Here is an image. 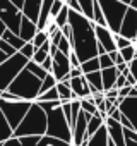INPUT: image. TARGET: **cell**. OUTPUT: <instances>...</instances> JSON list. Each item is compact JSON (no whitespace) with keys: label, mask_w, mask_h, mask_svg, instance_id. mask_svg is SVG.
Segmentation results:
<instances>
[{"label":"cell","mask_w":137,"mask_h":146,"mask_svg":"<svg viewBox=\"0 0 137 146\" xmlns=\"http://www.w3.org/2000/svg\"><path fill=\"white\" fill-rule=\"evenodd\" d=\"M45 134H46V112L40 107L38 102H33L21 124L14 129L12 136L21 137V136H45Z\"/></svg>","instance_id":"cell-1"},{"label":"cell","mask_w":137,"mask_h":146,"mask_svg":"<svg viewBox=\"0 0 137 146\" xmlns=\"http://www.w3.org/2000/svg\"><path fill=\"white\" fill-rule=\"evenodd\" d=\"M40 88H41V79L36 78L33 72H29L26 67L16 76V79L9 84V91L17 95L21 100H29L34 102L36 96L40 95Z\"/></svg>","instance_id":"cell-2"},{"label":"cell","mask_w":137,"mask_h":146,"mask_svg":"<svg viewBox=\"0 0 137 146\" xmlns=\"http://www.w3.org/2000/svg\"><path fill=\"white\" fill-rule=\"evenodd\" d=\"M46 136L72 143V127L68 124L67 117L63 115L62 103L46 112Z\"/></svg>","instance_id":"cell-3"},{"label":"cell","mask_w":137,"mask_h":146,"mask_svg":"<svg viewBox=\"0 0 137 146\" xmlns=\"http://www.w3.org/2000/svg\"><path fill=\"white\" fill-rule=\"evenodd\" d=\"M26 64H28V58L21 52H16L5 62L0 64V90L4 91V90L9 88V84L16 79V76L26 67Z\"/></svg>","instance_id":"cell-4"},{"label":"cell","mask_w":137,"mask_h":146,"mask_svg":"<svg viewBox=\"0 0 137 146\" xmlns=\"http://www.w3.org/2000/svg\"><path fill=\"white\" fill-rule=\"evenodd\" d=\"M31 103L33 102H29V100H4V98H0V110L5 115L9 125L12 129H16L21 124V120L24 119Z\"/></svg>","instance_id":"cell-5"},{"label":"cell","mask_w":137,"mask_h":146,"mask_svg":"<svg viewBox=\"0 0 137 146\" xmlns=\"http://www.w3.org/2000/svg\"><path fill=\"white\" fill-rule=\"evenodd\" d=\"M2 146H72V143L45 134V136H21V137L12 136L7 141H4Z\"/></svg>","instance_id":"cell-6"},{"label":"cell","mask_w":137,"mask_h":146,"mask_svg":"<svg viewBox=\"0 0 137 146\" xmlns=\"http://www.w3.org/2000/svg\"><path fill=\"white\" fill-rule=\"evenodd\" d=\"M0 19L5 23V26L19 35V26L22 19V11L14 5L11 0H0Z\"/></svg>","instance_id":"cell-7"},{"label":"cell","mask_w":137,"mask_h":146,"mask_svg":"<svg viewBox=\"0 0 137 146\" xmlns=\"http://www.w3.org/2000/svg\"><path fill=\"white\" fill-rule=\"evenodd\" d=\"M53 65H51V74L57 78V81L62 79H70L68 72H70V60H68V55H65L63 52L57 50L53 55Z\"/></svg>","instance_id":"cell-8"},{"label":"cell","mask_w":137,"mask_h":146,"mask_svg":"<svg viewBox=\"0 0 137 146\" xmlns=\"http://www.w3.org/2000/svg\"><path fill=\"white\" fill-rule=\"evenodd\" d=\"M118 33L130 38V40H135V35H137V9H134V7L127 9V14L122 19Z\"/></svg>","instance_id":"cell-9"},{"label":"cell","mask_w":137,"mask_h":146,"mask_svg":"<svg viewBox=\"0 0 137 146\" xmlns=\"http://www.w3.org/2000/svg\"><path fill=\"white\" fill-rule=\"evenodd\" d=\"M94 35H96V41L106 52L118 50L117 48V43H115V33L108 26H98V24H94Z\"/></svg>","instance_id":"cell-10"},{"label":"cell","mask_w":137,"mask_h":146,"mask_svg":"<svg viewBox=\"0 0 137 146\" xmlns=\"http://www.w3.org/2000/svg\"><path fill=\"white\" fill-rule=\"evenodd\" d=\"M105 125H106L110 141H113L115 146H125V134H123V127H122L120 120H115L111 117H106L105 119Z\"/></svg>","instance_id":"cell-11"},{"label":"cell","mask_w":137,"mask_h":146,"mask_svg":"<svg viewBox=\"0 0 137 146\" xmlns=\"http://www.w3.org/2000/svg\"><path fill=\"white\" fill-rule=\"evenodd\" d=\"M120 112L132 122L134 131H137V96H125L118 105Z\"/></svg>","instance_id":"cell-12"},{"label":"cell","mask_w":137,"mask_h":146,"mask_svg":"<svg viewBox=\"0 0 137 146\" xmlns=\"http://www.w3.org/2000/svg\"><path fill=\"white\" fill-rule=\"evenodd\" d=\"M70 90L74 93V100L76 98H88L91 95V88H89V83L86 79V76H77V78H70Z\"/></svg>","instance_id":"cell-13"},{"label":"cell","mask_w":137,"mask_h":146,"mask_svg":"<svg viewBox=\"0 0 137 146\" xmlns=\"http://www.w3.org/2000/svg\"><path fill=\"white\" fill-rule=\"evenodd\" d=\"M36 31H38L36 23L31 21V19H28L26 16H22V19H21V26H19V36H21L24 41H31L33 36L36 35Z\"/></svg>","instance_id":"cell-14"},{"label":"cell","mask_w":137,"mask_h":146,"mask_svg":"<svg viewBox=\"0 0 137 146\" xmlns=\"http://www.w3.org/2000/svg\"><path fill=\"white\" fill-rule=\"evenodd\" d=\"M120 72L117 70V67H108V69H101V79H103V91H108L115 86V81L118 78Z\"/></svg>","instance_id":"cell-15"},{"label":"cell","mask_w":137,"mask_h":146,"mask_svg":"<svg viewBox=\"0 0 137 146\" xmlns=\"http://www.w3.org/2000/svg\"><path fill=\"white\" fill-rule=\"evenodd\" d=\"M108 131H106V125L103 124L86 143V146H108Z\"/></svg>","instance_id":"cell-16"},{"label":"cell","mask_w":137,"mask_h":146,"mask_svg":"<svg viewBox=\"0 0 137 146\" xmlns=\"http://www.w3.org/2000/svg\"><path fill=\"white\" fill-rule=\"evenodd\" d=\"M88 83H89V88H91V95L98 93V91H103V79H101V69L99 70H94V72H88L84 74Z\"/></svg>","instance_id":"cell-17"},{"label":"cell","mask_w":137,"mask_h":146,"mask_svg":"<svg viewBox=\"0 0 137 146\" xmlns=\"http://www.w3.org/2000/svg\"><path fill=\"white\" fill-rule=\"evenodd\" d=\"M57 91H58L60 102L74 100V93H72V90H70V79H62V81H57Z\"/></svg>","instance_id":"cell-18"},{"label":"cell","mask_w":137,"mask_h":146,"mask_svg":"<svg viewBox=\"0 0 137 146\" xmlns=\"http://www.w3.org/2000/svg\"><path fill=\"white\" fill-rule=\"evenodd\" d=\"M0 38H2V40H5V41H9V43H11V45H12V46H14V48H16L17 52H19V50L22 48V45L26 43V41H24V40H22V38H21V36L17 35V33L11 31L9 28H7V29H5V31L2 33V36H0Z\"/></svg>","instance_id":"cell-19"},{"label":"cell","mask_w":137,"mask_h":146,"mask_svg":"<svg viewBox=\"0 0 137 146\" xmlns=\"http://www.w3.org/2000/svg\"><path fill=\"white\" fill-rule=\"evenodd\" d=\"M12 134H14V129L9 125L5 115L2 113V110H0V143H4L9 137H12Z\"/></svg>","instance_id":"cell-20"},{"label":"cell","mask_w":137,"mask_h":146,"mask_svg":"<svg viewBox=\"0 0 137 146\" xmlns=\"http://www.w3.org/2000/svg\"><path fill=\"white\" fill-rule=\"evenodd\" d=\"M103 124H105V119L99 115V112H98V113H94V115H91V119L88 120V131H86V134L91 137V136H93V134H94L101 125H103Z\"/></svg>","instance_id":"cell-21"},{"label":"cell","mask_w":137,"mask_h":146,"mask_svg":"<svg viewBox=\"0 0 137 146\" xmlns=\"http://www.w3.org/2000/svg\"><path fill=\"white\" fill-rule=\"evenodd\" d=\"M81 69H82L84 74H88V72H94V70H99V69H101V67H99V58H98V57H91V58L81 62Z\"/></svg>","instance_id":"cell-22"},{"label":"cell","mask_w":137,"mask_h":146,"mask_svg":"<svg viewBox=\"0 0 137 146\" xmlns=\"http://www.w3.org/2000/svg\"><path fill=\"white\" fill-rule=\"evenodd\" d=\"M26 69L29 70V72H33V74L36 76V78H40L41 81L45 79V76L48 74V72L41 67V64H36L34 60H28V64H26Z\"/></svg>","instance_id":"cell-23"},{"label":"cell","mask_w":137,"mask_h":146,"mask_svg":"<svg viewBox=\"0 0 137 146\" xmlns=\"http://www.w3.org/2000/svg\"><path fill=\"white\" fill-rule=\"evenodd\" d=\"M51 100H60L58 91H57V84H55L53 88L46 90L45 93H40V95L36 96V100H34V102H51Z\"/></svg>","instance_id":"cell-24"},{"label":"cell","mask_w":137,"mask_h":146,"mask_svg":"<svg viewBox=\"0 0 137 146\" xmlns=\"http://www.w3.org/2000/svg\"><path fill=\"white\" fill-rule=\"evenodd\" d=\"M68 11H70V9H68V5L65 4V5L60 9V12L57 14V17H55V24H57L58 28H63V26L68 23Z\"/></svg>","instance_id":"cell-25"},{"label":"cell","mask_w":137,"mask_h":146,"mask_svg":"<svg viewBox=\"0 0 137 146\" xmlns=\"http://www.w3.org/2000/svg\"><path fill=\"white\" fill-rule=\"evenodd\" d=\"M81 108H82L84 112H88V113H91V115H94V113H98V107L94 105V102H93V98H91V95H89L88 98H81Z\"/></svg>","instance_id":"cell-26"},{"label":"cell","mask_w":137,"mask_h":146,"mask_svg":"<svg viewBox=\"0 0 137 146\" xmlns=\"http://www.w3.org/2000/svg\"><path fill=\"white\" fill-rule=\"evenodd\" d=\"M118 52H120V55L123 57V60L128 64V62H130V60L135 57V40H134V41H132L128 46H125V48H120Z\"/></svg>","instance_id":"cell-27"},{"label":"cell","mask_w":137,"mask_h":146,"mask_svg":"<svg viewBox=\"0 0 137 146\" xmlns=\"http://www.w3.org/2000/svg\"><path fill=\"white\" fill-rule=\"evenodd\" d=\"M57 84V78L51 74V72H48V74L45 76V79L41 81V88H40V93H45L46 90H50V88H53Z\"/></svg>","instance_id":"cell-28"},{"label":"cell","mask_w":137,"mask_h":146,"mask_svg":"<svg viewBox=\"0 0 137 146\" xmlns=\"http://www.w3.org/2000/svg\"><path fill=\"white\" fill-rule=\"evenodd\" d=\"M48 40V33L46 31H41V29H38L36 31V35L33 36V40H31V43L34 45V48H40L45 41Z\"/></svg>","instance_id":"cell-29"},{"label":"cell","mask_w":137,"mask_h":146,"mask_svg":"<svg viewBox=\"0 0 137 146\" xmlns=\"http://www.w3.org/2000/svg\"><path fill=\"white\" fill-rule=\"evenodd\" d=\"M57 48L60 50V52H63L65 55H68L72 52V41L68 40V38H65L63 35H62V38H60V41H58V45H57Z\"/></svg>","instance_id":"cell-30"},{"label":"cell","mask_w":137,"mask_h":146,"mask_svg":"<svg viewBox=\"0 0 137 146\" xmlns=\"http://www.w3.org/2000/svg\"><path fill=\"white\" fill-rule=\"evenodd\" d=\"M132 41H134V40H130V38H127V36H123V35H120V33H115V43H117V48H118V50L128 46Z\"/></svg>","instance_id":"cell-31"},{"label":"cell","mask_w":137,"mask_h":146,"mask_svg":"<svg viewBox=\"0 0 137 146\" xmlns=\"http://www.w3.org/2000/svg\"><path fill=\"white\" fill-rule=\"evenodd\" d=\"M34 50H36V48H34V45H33L31 41H26L19 52H21V53H22L28 60H31V58H33V55H34Z\"/></svg>","instance_id":"cell-32"},{"label":"cell","mask_w":137,"mask_h":146,"mask_svg":"<svg viewBox=\"0 0 137 146\" xmlns=\"http://www.w3.org/2000/svg\"><path fill=\"white\" fill-rule=\"evenodd\" d=\"M98 58H99V67H101V69H108V67H113V65H115L108 52H105V53L98 55Z\"/></svg>","instance_id":"cell-33"},{"label":"cell","mask_w":137,"mask_h":146,"mask_svg":"<svg viewBox=\"0 0 137 146\" xmlns=\"http://www.w3.org/2000/svg\"><path fill=\"white\" fill-rule=\"evenodd\" d=\"M0 50H2V52H5L9 57H11V55H14V53L17 52V50H16V48H14V46H12L9 41H5V40H2V38H0Z\"/></svg>","instance_id":"cell-34"},{"label":"cell","mask_w":137,"mask_h":146,"mask_svg":"<svg viewBox=\"0 0 137 146\" xmlns=\"http://www.w3.org/2000/svg\"><path fill=\"white\" fill-rule=\"evenodd\" d=\"M65 4L68 5V9H70V11L82 14V7H81V4H79V0H65ZM82 16H84V14H82Z\"/></svg>","instance_id":"cell-35"},{"label":"cell","mask_w":137,"mask_h":146,"mask_svg":"<svg viewBox=\"0 0 137 146\" xmlns=\"http://www.w3.org/2000/svg\"><path fill=\"white\" fill-rule=\"evenodd\" d=\"M128 72L137 79V57H134V58L128 62Z\"/></svg>","instance_id":"cell-36"},{"label":"cell","mask_w":137,"mask_h":146,"mask_svg":"<svg viewBox=\"0 0 137 146\" xmlns=\"http://www.w3.org/2000/svg\"><path fill=\"white\" fill-rule=\"evenodd\" d=\"M51 65H53V57H51V55H48V57L41 62V67H43L46 72H51Z\"/></svg>","instance_id":"cell-37"},{"label":"cell","mask_w":137,"mask_h":146,"mask_svg":"<svg viewBox=\"0 0 137 146\" xmlns=\"http://www.w3.org/2000/svg\"><path fill=\"white\" fill-rule=\"evenodd\" d=\"M127 84V78H125V74H118V78H117V81H115V90H120V88H123Z\"/></svg>","instance_id":"cell-38"},{"label":"cell","mask_w":137,"mask_h":146,"mask_svg":"<svg viewBox=\"0 0 137 146\" xmlns=\"http://www.w3.org/2000/svg\"><path fill=\"white\" fill-rule=\"evenodd\" d=\"M82 74H84V72H82L81 67H70V72H68L70 78H77V76H82Z\"/></svg>","instance_id":"cell-39"},{"label":"cell","mask_w":137,"mask_h":146,"mask_svg":"<svg viewBox=\"0 0 137 146\" xmlns=\"http://www.w3.org/2000/svg\"><path fill=\"white\" fill-rule=\"evenodd\" d=\"M108 117H111V119H115V120H120V117H122V112H120V108L117 107V108H115V110H113V112L108 115Z\"/></svg>","instance_id":"cell-40"},{"label":"cell","mask_w":137,"mask_h":146,"mask_svg":"<svg viewBox=\"0 0 137 146\" xmlns=\"http://www.w3.org/2000/svg\"><path fill=\"white\" fill-rule=\"evenodd\" d=\"M9 58V55L5 53V52H2V50H0V64H2V62H5Z\"/></svg>","instance_id":"cell-41"},{"label":"cell","mask_w":137,"mask_h":146,"mask_svg":"<svg viewBox=\"0 0 137 146\" xmlns=\"http://www.w3.org/2000/svg\"><path fill=\"white\" fill-rule=\"evenodd\" d=\"M125 146H137V141H132V139L125 137Z\"/></svg>","instance_id":"cell-42"},{"label":"cell","mask_w":137,"mask_h":146,"mask_svg":"<svg viewBox=\"0 0 137 146\" xmlns=\"http://www.w3.org/2000/svg\"><path fill=\"white\" fill-rule=\"evenodd\" d=\"M5 29H7V26H5V23H4L2 19H0V36H2V33H4Z\"/></svg>","instance_id":"cell-43"},{"label":"cell","mask_w":137,"mask_h":146,"mask_svg":"<svg viewBox=\"0 0 137 146\" xmlns=\"http://www.w3.org/2000/svg\"><path fill=\"white\" fill-rule=\"evenodd\" d=\"M11 2H12L14 5H17V7L21 9V7H22V2H24V0H11Z\"/></svg>","instance_id":"cell-44"},{"label":"cell","mask_w":137,"mask_h":146,"mask_svg":"<svg viewBox=\"0 0 137 146\" xmlns=\"http://www.w3.org/2000/svg\"><path fill=\"white\" fill-rule=\"evenodd\" d=\"M108 146H115V143H113V141H110V139H108Z\"/></svg>","instance_id":"cell-45"},{"label":"cell","mask_w":137,"mask_h":146,"mask_svg":"<svg viewBox=\"0 0 137 146\" xmlns=\"http://www.w3.org/2000/svg\"><path fill=\"white\" fill-rule=\"evenodd\" d=\"M0 96H2V90H0Z\"/></svg>","instance_id":"cell-46"},{"label":"cell","mask_w":137,"mask_h":146,"mask_svg":"<svg viewBox=\"0 0 137 146\" xmlns=\"http://www.w3.org/2000/svg\"><path fill=\"white\" fill-rule=\"evenodd\" d=\"M62 2H63V4H65V0H62Z\"/></svg>","instance_id":"cell-47"},{"label":"cell","mask_w":137,"mask_h":146,"mask_svg":"<svg viewBox=\"0 0 137 146\" xmlns=\"http://www.w3.org/2000/svg\"><path fill=\"white\" fill-rule=\"evenodd\" d=\"M2 144H4V143H0V146H2Z\"/></svg>","instance_id":"cell-48"}]
</instances>
